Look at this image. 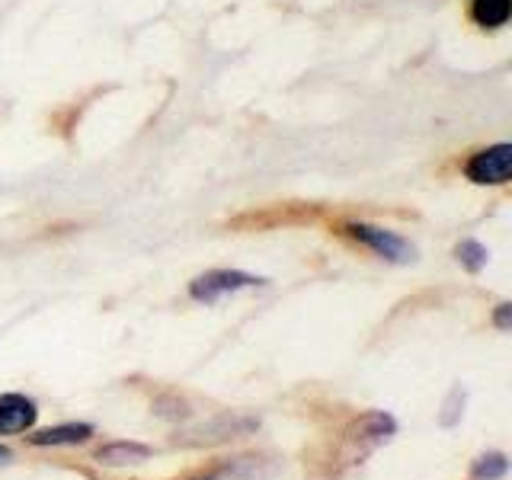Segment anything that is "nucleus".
Instances as JSON below:
<instances>
[{
	"label": "nucleus",
	"mask_w": 512,
	"mask_h": 480,
	"mask_svg": "<svg viewBox=\"0 0 512 480\" xmlns=\"http://www.w3.org/2000/svg\"><path fill=\"white\" fill-rule=\"evenodd\" d=\"M253 285H266V279L244 269H208L189 282V298L199 304H215L218 298L244 292V288H253Z\"/></svg>",
	"instance_id": "f03ea898"
},
{
	"label": "nucleus",
	"mask_w": 512,
	"mask_h": 480,
	"mask_svg": "<svg viewBox=\"0 0 512 480\" xmlns=\"http://www.w3.org/2000/svg\"><path fill=\"white\" fill-rule=\"evenodd\" d=\"M39 420V404L26 394H0V436H20Z\"/></svg>",
	"instance_id": "39448f33"
},
{
	"label": "nucleus",
	"mask_w": 512,
	"mask_h": 480,
	"mask_svg": "<svg viewBox=\"0 0 512 480\" xmlns=\"http://www.w3.org/2000/svg\"><path fill=\"white\" fill-rule=\"evenodd\" d=\"M148 458H151V448L141 442H109L96 452V461L106 464V468H122V464H138Z\"/></svg>",
	"instance_id": "6e6552de"
},
{
	"label": "nucleus",
	"mask_w": 512,
	"mask_h": 480,
	"mask_svg": "<svg viewBox=\"0 0 512 480\" xmlns=\"http://www.w3.org/2000/svg\"><path fill=\"white\" fill-rule=\"evenodd\" d=\"M512 16V0H471V20L484 29H500Z\"/></svg>",
	"instance_id": "1a4fd4ad"
},
{
	"label": "nucleus",
	"mask_w": 512,
	"mask_h": 480,
	"mask_svg": "<svg viewBox=\"0 0 512 480\" xmlns=\"http://www.w3.org/2000/svg\"><path fill=\"white\" fill-rule=\"evenodd\" d=\"M192 480H269V468L260 458H234L218 464L215 471L199 474Z\"/></svg>",
	"instance_id": "0eeeda50"
},
{
	"label": "nucleus",
	"mask_w": 512,
	"mask_h": 480,
	"mask_svg": "<svg viewBox=\"0 0 512 480\" xmlns=\"http://www.w3.org/2000/svg\"><path fill=\"white\" fill-rule=\"evenodd\" d=\"M397 432V420L391 413L372 410L365 413L362 420H356L346 429V448H349V461H362L372 448H378L381 442H388Z\"/></svg>",
	"instance_id": "20e7f679"
},
{
	"label": "nucleus",
	"mask_w": 512,
	"mask_h": 480,
	"mask_svg": "<svg viewBox=\"0 0 512 480\" xmlns=\"http://www.w3.org/2000/svg\"><path fill=\"white\" fill-rule=\"evenodd\" d=\"M93 436V426L90 423H61L52 429H42V432H32L29 445L36 448H58V445H84Z\"/></svg>",
	"instance_id": "423d86ee"
},
{
	"label": "nucleus",
	"mask_w": 512,
	"mask_h": 480,
	"mask_svg": "<svg viewBox=\"0 0 512 480\" xmlns=\"http://www.w3.org/2000/svg\"><path fill=\"white\" fill-rule=\"evenodd\" d=\"M13 458V452H10V448L7 445H0V464H7Z\"/></svg>",
	"instance_id": "4468645a"
},
{
	"label": "nucleus",
	"mask_w": 512,
	"mask_h": 480,
	"mask_svg": "<svg viewBox=\"0 0 512 480\" xmlns=\"http://www.w3.org/2000/svg\"><path fill=\"white\" fill-rule=\"evenodd\" d=\"M464 176L474 186H506L512 180V144L500 141L464 160Z\"/></svg>",
	"instance_id": "7ed1b4c3"
},
{
	"label": "nucleus",
	"mask_w": 512,
	"mask_h": 480,
	"mask_svg": "<svg viewBox=\"0 0 512 480\" xmlns=\"http://www.w3.org/2000/svg\"><path fill=\"white\" fill-rule=\"evenodd\" d=\"M343 234L352 237L356 244H362L365 250H372L375 256L388 263H413L416 260V247L410 244L407 237H400L381 224H368V221H346Z\"/></svg>",
	"instance_id": "f257e3e1"
},
{
	"label": "nucleus",
	"mask_w": 512,
	"mask_h": 480,
	"mask_svg": "<svg viewBox=\"0 0 512 480\" xmlns=\"http://www.w3.org/2000/svg\"><path fill=\"white\" fill-rule=\"evenodd\" d=\"M509 314H512V304H509V301L496 304V314H493V324H496V330H503V333L509 330V324H512Z\"/></svg>",
	"instance_id": "ddd939ff"
},
{
	"label": "nucleus",
	"mask_w": 512,
	"mask_h": 480,
	"mask_svg": "<svg viewBox=\"0 0 512 480\" xmlns=\"http://www.w3.org/2000/svg\"><path fill=\"white\" fill-rule=\"evenodd\" d=\"M455 260L468 269V272H480L487 266V260H490V253H487V247L480 244V240H461V244L455 247Z\"/></svg>",
	"instance_id": "9b49d317"
},
{
	"label": "nucleus",
	"mask_w": 512,
	"mask_h": 480,
	"mask_svg": "<svg viewBox=\"0 0 512 480\" xmlns=\"http://www.w3.org/2000/svg\"><path fill=\"white\" fill-rule=\"evenodd\" d=\"M464 407V394L461 391H452V397H448V404H445V413H442V426H455L461 420V410Z\"/></svg>",
	"instance_id": "f8f14e48"
},
{
	"label": "nucleus",
	"mask_w": 512,
	"mask_h": 480,
	"mask_svg": "<svg viewBox=\"0 0 512 480\" xmlns=\"http://www.w3.org/2000/svg\"><path fill=\"white\" fill-rule=\"evenodd\" d=\"M509 474V458L503 452H484L471 461V480H503Z\"/></svg>",
	"instance_id": "9d476101"
}]
</instances>
